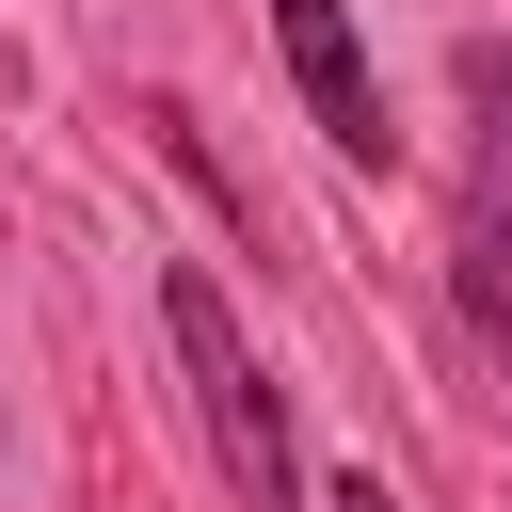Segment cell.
I'll return each instance as SVG.
<instances>
[{"instance_id": "1", "label": "cell", "mask_w": 512, "mask_h": 512, "mask_svg": "<svg viewBox=\"0 0 512 512\" xmlns=\"http://www.w3.org/2000/svg\"><path fill=\"white\" fill-rule=\"evenodd\" d=\"M160 336H176V368H192V432H208V464H224V512H304V448H288V384L256 368L240 304H224L208 272H160Z\"/></svg>"}, {"instance_id": "2", "label": "cell", "mask_w": 512, "mask_h": 512, "mask_svg": "<svg viewBox=\"0 0 512 512\" xmlns=\"http://www.w3.org/2000/svg\"><path fill=\"white\" fill-rule=\"evenodd\" d=\"M464 176H448V304H464V336L512 368V48L496 32H464Z\"/></svg>"}, {"instance_id": "3", "label": "cell", "mask_w": 512, "mask_h": 512, "mask_svg": "<svg viewBox=\"0 0 512 512\" xmlns=\"http://www.w3.org/2000/svg\"><path fill=\"white\" fill-rule=\"evenodd\" d=\"M272 48H288V80H304V128L336 144V160H384L400 128H384V80H368V32H352V0H272Z\"/></svg>"}, {"instance_id": "4", "label": "cell", "mask_w": 512, "mask_h": 512, "mask_svg": "<svg viewBox=\"0 0 512 512\" xmlns=\"http://www.w3.org/2000/svg\"><path fill=\"white\" fill-rule=\"evenodd\" d=\"M320 512H400V496H384V480H336V496H320Z\"/></svg>"}]
</instances>
